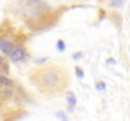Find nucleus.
Returning <instances> with one entry per match:
<instances>
[{"label": "nucleus", "instance_id": "nucleus-1", "mask_svg": "<svg viewBox=\"0 0 130 121\" xmlns=\"http://www.w3.org/2000/svg\"><path fill=\"white\" fill-rule=\"evenodd\" d=\"M30 77H33L36 84L42 92H56L67 84L64 70L54 66L39 68L33 75H30Z\"/></svg>", "mask_w": 130, "mask_h": 121}, {"label": "nucleus", "instance_id": "nucleus-11", "mask_svg": "<svg viewBox=\"0 0 130 121\" xmlns=\"http://www.w3.org/2000/svg\"><path fill=\"white\" fill-rule=\"evenodd\" d=\"M123 5H124L123 1H111V3H110V6H114V8H116V6H123Z\"/></svg>", "mask_w": 130, "mask_h": 121}, {"label": "nucleus", "instance_id": "nucleus-8", "mask_svg": "<svg viewBox=\"0 0 130 121\" xmlns=\"http://www.w3.org/2000/svg\"><path fill=\"white\" fill-rule=\"evenodd\" d=\"M56 47H57V49L59 50V52H63L64 49H66V44H64V42L62 39H58L57 40V44H56Z\"/></svg>", "mask_w": 130, "mask_h": 121}, {"label": "nucleus", "instance_id": "nucleus-4", "mask_svg": "<svg viewBox=\"0 0 130 121\" xmlns=\"http://www.w3.org/2000/svg\"><path fill=\"white\" fill-rule=\"evenodd\" d=\"M13 48H14V45H13L11 42L5 40V39H1V38H0V50H1L3 53H5V54H10V52H11Z\"/></svg>", "mask_w": 130, "mask_h": 121}, {"label": "nucleus", "instance_id": "nucleus-13", "mask_svg": "<svg viewBox=\"0 0 130 121\" xmlns=\"http://www.w3.org/2000/svg\"><path fill=\"white\" fill-rule=\"evenodd\" d=\"M3 62H4V59H3V58H1V56H0V66L3 64Z\"/></svg>", "mask_w": 130, "mask_h": 121}, {"label": "nucleus", "instance_id": "nucleus-9", "mask_svg": "<svg viewBox=\"0 0 130 121\" xmlns=\"http://www.w3.org/2000/svg\"><path fill=\"white\" fill-rule=\"evenodd\" d=\"M56 116L59 117L61 121H70L68 117H67V115H66V112H63V111H57V112H56Z\"/></svg>", "mask_w": 130, "mask_h": 121}, {"label": "nucleus", "instance_id": "nucleus-2", "mask_svg": "<svg viewBox=\"0 0 130 121\" xmlns=\"http://www.w3.org/2000/svg\"><path fill=\"white\" fill-rule=\"evenodd\" d=\"M9 57H10V59L13 62H22L27 58V50L20 45H14V48L11 49Z\"/></svg>", "mask_w": 130, "mask_h": 121}, {"label": "nucleus", "instance_id": "nucleus-7", "mask_svg": "<svg viewBox=\"0 0 130 121\" xmlns=\"http://www.w3.org/2000/svg\"><path fill=\"white\" fill-rule=\"evenodd\" d=\"M95 87H96V90H97V91H100V92H104V91L106 90V84H105V82H102V81L96 82Z\"/></svg>", "mask_w": 130, "mask_h": 121}, {"label": "nucleus", "instance_id": "nucleus-10", "mask_svg": "<svg viewBox=\"0 0 130 121\" xmlns=\"http://www.w3.org/2000/svg\"><path fill=\"white\" fill-rule=\"evenodd\" d=\"M82 57H84V53H82V52H77V53L72 54V58H73L75 61H78V59H81Z\"/></svg>", "mask_w": 130, "mask_h": 121}, {"label": "nucleus", "instance_id": "nucleus-3", "mask_svg": "<svg viewBox=\"0 0 130 121\" xmlns=\"http://www.w3.org/2000/svg\"><path fill=\"white\" fill-rule=\"evenodd\" d=\"M67 105H68V110L71 112H73L76 109V105H77V98H76V95L71 91L67 92Z\"/></svg>", "mask_w": 130, "mask_h": 121}, {"label": "nucleus", "instance_id": "nucleus-5", "mask_svg": "<svg viewBox=\"0 0 130 121\" xmlns=\"http://www.w3.org/2000/svg\"><path fill=\"white\" fill-rule=\"evenodd\" d=\"M0 84H3V86H13L14 82L10 78H6L5 76H0Z\"/></svg>", "mask_w": 130, "mask_h": 121}, {"label": "nucleus", "instance_id": "nucleus-12", "mask_svg": "<svg viewBox=\"0 0 130 121\" xmlns=\"http://www.w3.org/2000/svg\"><path fill=\"white\" fill-rule=\"evenodd\" d=\"M107 64H115V59L109 58V59H107Z\"/></svg>", "mask_w": 130, "mask_h": 121}, {"label": "nucleus", "instance_id": "nucleus-6", "mask_svg": "<svg viewBox=\"0 0 130 121\" xmlns=\"http://www.w3.org/2000/svg\"><path fill=\"white\" fill-rule=\"evenodd\" d=\"M75 73H76V77H77V78H80V80L85 77V73H84L82 68H80L78 66H76V67H75Z\"/></svg>", "mask_w": 130, "mask_h": 121}]
</instances>
